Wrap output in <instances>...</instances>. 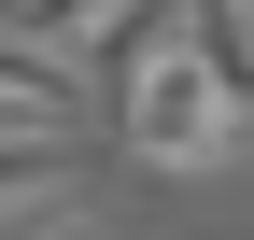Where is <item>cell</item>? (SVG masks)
I'll use <instances>...</instances> for the list:
<instances>
[{"instance_id":"6da1fadb","label":"cell","mask_w":254,"mask_h":240,"mask_svg":"<svg viewBox=\"0 0 254 240\" xmlns=\"http://www.w3.org/2000/svg\"><path fill=\"white\" fill-rule=\"evenodd\" d=\"M113 141H127L141 170H226L240 141H254V113L212 85V57L184 43V14L155 28V43H141V71L113 85Z\"/></svg>"},{"instance_id":"7a4b0ae2","label":"cell","mask_w":254,"mask_h":240,"mask_svg":"<svg viewBox=\"0 0 254 240\" xmlns=\"http://www.w3.org/2000/svg\"><path fill=\"white\" fill-rule=\"evenodd\" d=\"M0 127H85V71L43 28H0Z\"/></svg>"},{"instance_id":"3957f363","label":"cell","mask_w":254,"mask_h":240,"mask_svg":"<svg viewBox=\"0 0 254 240\" xmlns=\"http://www.w3.org/2000/svg\"><path fill=\"white\" fill-rule=\"evenodd\" d=\"M71 170H85V127H0V212L71 198Z\"/></svg>"},{"instance_id":"277c9868","label":"cell","mask_w":254,"mask_h":240,"mask_svg":"<svg viewBox=\"0 0 254 240\" xmlns=\"http://www.w3.org/2000/svg\"><path fill=\"white\" fill-rule=\"evenodd\" d=\"M43 240H71V226H43Z\"/></svg>"}]
</instances>
